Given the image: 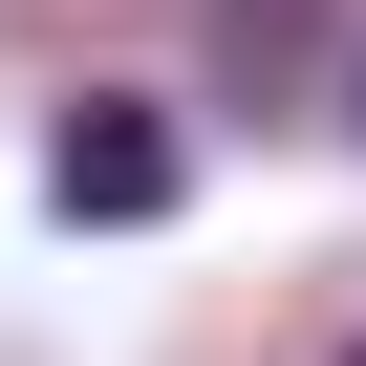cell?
I'll use <instances>...</instances> for the list:
<instances>
[{
	"label": "cell",
	"instance_id": "cell-2",
	"mask_svg": "<svg viewBox=\"0 0 366 366\" xmlns=\"http://www.w3.org/2000/svg\"><path fill=\"white\" fill-rule=\"evenodd\" d=\"M345 366H366V345H345Z\"/></svg>",
	"mask_w": 366,
	"mask_h": 366
},
{
	"label": "cell",
	"instance_id": "cell-1",
	"mask_svg": "<svg viewBox=\"0 0 366 366\" xmlns=\"http://www.w3.org/2000/svg\"><path fill=\"white\" fill-rule=\"evenodd\" d=\"M44 194L65 216H172V194H194V151H172V108H65V151H44Z\"/></svg>",
	"mask_w": 366,
	"mask_h": 366
}]
</instances>
